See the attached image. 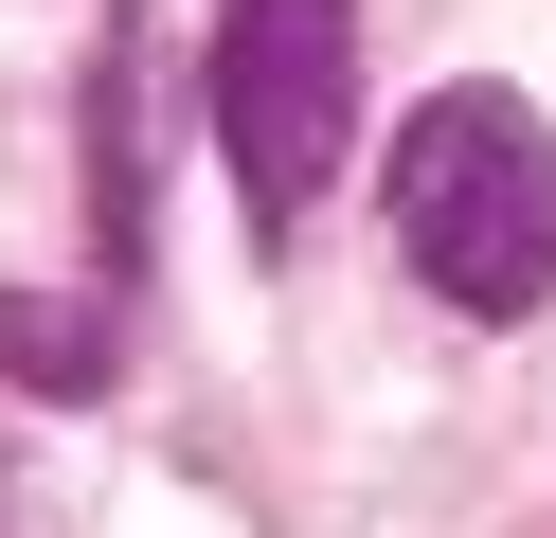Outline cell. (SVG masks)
I'll return each mask as SVG.
<instances>
[{
  "label": "cell",
  "mask_w": 556,
  "mask_h": 538,
  "mask_svg": "<svg viewBox=\"0 0 556 538\" xmlns=\"http://www.w3.org/2000/svg\"><path fill=\"white\" fill-rule=\"evenodd\" d=\"M395 251L431 305L520 323L556 287V126L520 90H431L395 126Z\"/></svg>",
  "instance_id": "1"
},
{
  "label": "cell",
  "mask_w": 556,
  "mask_h": 538,
  "mask_svg": "<svg viewBox=\"0 0 556 538\" xmlns=\"http://www.w3.org/2000/svg\"><path fill=\"white\" fill-rule=\"evenodd\" d=\"M341 126H359V0H216V143L252 198V251L324 215Z\"/></svg>",
  "instance_id": "2"
},
{
  "label": "cell",
  "mask_w": 556,
  "mask_h": 538,
  "mask_svg": "<svg viewBox=\"0 0 556 538\" xmlns=\"http://www.w3.org/2000/svg\"><path fill=\"white\" fill-rule=\"evenodd\" d=\"M144 215H162V36L109 18V54H90V234H109V287L144 270Z\"/></svg>",
  "instance_id": "3"
},
{
  "label": "cell",
  "mask_w": 556,
  "mask_h": 538,
  "mask_svg": "<svg viewBox=\"0 0 556 538\" xmlns=\"http://www.w3.org/2000/svg\"><path fill=\"white\" fill-rule=\"evenodd\" d=\"M0 377L18 395H109L126 377V323L73 305V287H0Z\"/></svg>",
  "instance_id": "4"
},
{
  "label": "cell",
  "mask_w": 556,
  "mask_h": 538,
  "mask_svg": "<svg viewBox=\"0 0 556 538\" xmlns=\"http://www.w3.org/2000/svg\"><path fill=\"white\" fill-rule=\"evenodd\" d=\"M0 538H54V502H37V466L0 449Z\"/></svg>",
  "instance_id": "5"
}]
</instances>
